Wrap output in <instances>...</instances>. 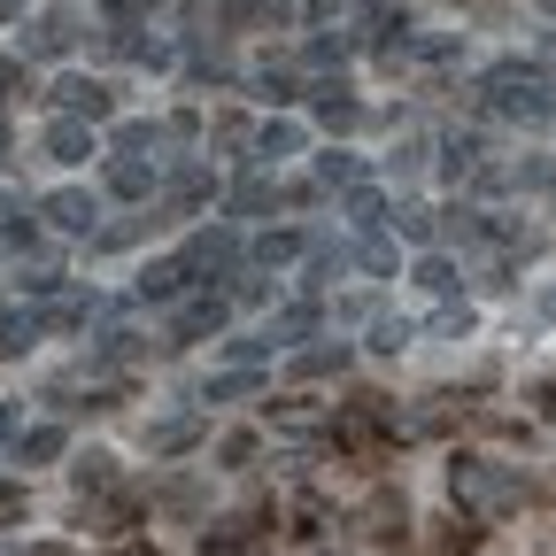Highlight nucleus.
<instances>
[{
  "instance_id": "obj_1",
  "label": "nucleus",
  "mask_w": 556,
  "mask_h": 556,
  "mask_svg": "<svg viewBox=\"0 0 556 556\" xmlns=\"http://www.w3.org/2000/svg\"><path fill=\"white\" fill-rule=\"evenodd\" d=\"M448 495H456L464 518H510V510L526 503V471L486 464V456H456V464H448Z\"/></svg>"
},
{
  "instance_id": "obj_2",
  "label": "nucleus",
  "mask_w": 556,
  "mask_h": 556,
  "mask_svg": "<svg viewBox=\"0 0 556 556\" xmlns=\"http://www.w3.org/2000/svg\"><path fill=\"white\" fill-rule=\"evenodd\" d=\"M479 93H486L495 116H518V124H548L556 116V78H548L541 62H495L479 78Z\"/></svg>"
},
{
  "instance_id": "obj_3",
  "label": "nucleus",
  "mask_w": 556,
  "mask_h": 556,
  "mask_svg": "<svg viewBox=\"0 0 556 556\" xmlns=\"http://www.w3.org/2000/svg\"><path fill=\"white\" fill-rule=\"evenodd\" d=\"M62 116H78V124H101V116H116V86L109 78H54V93H47Z\"/></svg>"
},
{
  "instance_id": "obj_4",
  "label": "nucleus",
  "mask_w": 556,
  "mask_h": 556,
  "mask_svg": "<svg viewBox=\"0 0 556 556\" xmlns=\"http://www.w3.org/2000/svg\"><path fill=\"white\" fill-rule=\"evenodd\" d=\"M186 270H193V278H225V270H240V232H232V225L193 232V240H186Z\"/></svg>"
},
{
  "instance_id": "obj_5",
  "label": "nucleus",
  "mask_w": 556,
  "mask_h": 556,
  "mask_svg": "<svg viewBox=\"0 0 556 556\" xmlns=\"http://www.w3.org/2000/svg\"><path fill=\"white\" fill-rule=\"evenodd\" d=\"M225 317H232V302H225V294H193V302H178V309H170V348L225 332Z\"/></svg>"
},
{
  "instance_id": "obj_6",
  "label": "nucleus",
  "mask_w": 556,
  "mask_h": 556,
  "mask_svg": "<svg viewBox=\"0 0 556 556\" xmlns=\"http://www.w3.org/2000/svg\"><path fill=\"white\" fill-rule=\"evenodd\" d=\"M70 47H78V16H70V9L24 24V62H54V54H70Z\"/></svg>"
},
{
  "instance_id": "obj_7",
  "label": "nucleus",
  "mask_w": 556,
  "mask_h": 556,
  "mask_svg": "<svg viewBox=\"0 0 556 556\" xmlns=\"http://www.w3.org/2000/svg\"><path fill=\"white\" fill-rule=\"evenodd\" d=\"M39 217H47L54 232H93L101 208H93V193H86V186H54V193L39 201Z\"/></svg>"
},
{
  "instance_id": "obj_8",
  "label": "nucleus",
  "mask_w": 556,
  "mask_h": 556,
  "mask_svg": "<svg viewBox=\"0 0 556 556\" xmlns=\"http://www.w3.org/2000/svg\"><path fill=\"white\" fill-rule=\"evenodd\" d=\"M47 332H54L47 309H0V356H31Z\"/></svg>"
},
{
  "instance_id": "obj_9",
  "label": "nucleus",
  "mask_w": 556,
  "mask_h": 556,
  "mask_svg": "<svg viewBox=\"0 0 556 556\" xmlns=\"http://www.w3.org/2000/svg\"><path fill=\"white\" fill-rule=\"evenodd\" d=\"M109 148H116V155H139V163H163V148H170V124L131 116V124H116V131H109Z\"/></svg>"
},
{
  "instance_id": "obj_10",
  "label": "nucleus",
  "mask_w": 556,
  "mask_h": 556,
  "mask_svg": "<svg viewBox=\"0 0 556 556\" xmlns=\"http://www.w3.org/2000/svg\"><path fill=\"white\" fill-rule=\"evenodd\" d=\"M39 155H47V163H86V155H93V124L54 116V124H47V139H39Z\"/></svg>"
},
{
  "instance_id": "obj_11",
  "label": "nucleus",
  "mask_w": 556,
  "mask_h": 556,
  "mask_svg": "<svg viewBox=\"0 0 556 556\" xmlns=\"http://www.w3.org/2000/svg\"><path fill=\"white\" fill-rule=\"evenodd\" d=\"M155 225H170V208H148V217H116V225H101L93 232V255H124V248H139Z\"/></svg>"
},
{
  "instance_id": "obj_12",
  "label": "nucleus",
  "mask_w": 556,
  "mask_h": 556,
  "mask_svg": "<svg viewBox=\"0 0 556 556\" xmlns=\"http://www.w3.org/2000/svg\"><path fill=\"white\" fill-rule=\"evenodd\" d=\"M317 325H325V309H317V302H287V309H270L263 340H270V348H294V340H309Z\"/></svg>"
},
{
  "instance_id": "obj_13",
  "label": "nucleus",
  "mask_w": 556,
  "mask_h": 556,
  "mask_svg": "<svg viewBox=\"0 0 556 556\" xmlns=\"http://www.w3.org/2000/svg\"><path fill=\"white\" fill-rule=\"evenodd\" d=\"M186 278H193L186 255H163V263L139 270V287H131V294H139V302H178V294H186Z\"/></svg>"
},
{
  "instance_id": "obj_14",
  "label": "nucleus",
  "mask_w": 556,
  "mask_h": 556,
  "mask_svg": "<svg viewBox=\"0 0 556 556\" xmlns=\"http://www.w3.org/2000/svg\"><path fill=\"white\" fill-rule=\"evenodd\" d=\"M364 526H371V541H387V548H402L409 541V503L394 495V486H387V495H371V510H364Z\"/></svg>"
},
{
  "instance_id": "obj_15",
  "label": "nucleus",
  "mask_w": 556,
  "mask_h": 556,
  "mask_svg": "<svg viewBox=\"0 0 556 556\" xmlns=\"http://www.w3.org/2000/svg\"><path fill=\"white\" fill-rule=\"evenodd\" d=\"M441 170H448V178H479V170H486V139H479V131H448V139H441Z\"/></svg>"
},
{
  "instance_id": "obj_16",
  "label": "nucleus",
  "mask_w": 556,
  "mask_h": 556,
  "mask_svg": "<svg viewBox=\"0 0 556 556\" xmlns=\"http://www.w3.org/2000/svg\"><path fill=\"white\" fill-rule=\"evenodd\" d=\"M340 217L356 225V232H379L394 208H387V193H379V186H348V193H340Z\"/></svg>"
},
{
  "instance_id": "obj_17",
  "label": "nucleus",
  "mask_w": 556,
  "mask_h": 556,
  "mask_svg": "<svg viewBox=\"0 0 556 556\" xmlns=\"http://www.w3.org/2000/svg\"><path fill=\"white\" fill-rule=\"evenodd\" d=\"M302 148H309V131H302V124H287V116L255 131V163H287V155H302Z\"/></svg>"
},
{
  "instance_id": "obj_18",
  "label": "nucleus",
  "mask_w": 556,
  "mask_h": 556,
  "mask_svg": "<svg viewBox=\"0 0 556 556\" xmlns=\"http://www.w3.org/2000/svg\"><path fill=\"white\" fill-rule=\"evenodd\" d=\"M109 193H116V201H148V193H155V163L116 155V163H109Z\"/></svg>"
},
{
  "instance_id": "obj_19",
  "label": "nucleus",
  "mask_w": 556,
  "mask_h": 556,
  "mask_svg": "<svg viewBox=\"0 0 556 556\" xmlns=\"http://www.w3.org/2000/svg\"><path fill=\"white\" fill-rule=\"evenodd\" d=\"M317 124H325V131H356V124H364V109L348 101V86H340V78H332V86H317Z\"/></svg>"
},
{
  "instance_id": "obj_20",
  "label": "nucleus",
  "mask_w": 556,
  "mask_h": 556,
  "mask_svg": "<svg viewBox=\"0 0 556 556\" xmlns=\"http://www.w3.org/2000/svg\"><path fill=\"white\" fill-rule=\"evenodd\" d=\"M139 356H148V332L139 325H109L101 348H93V364H139Z\"/></svg>"
},
{
  "instance_id": "obj_21",
  "label": "nucleus",
  "mask_w": 556,
  "mask_h": 556,
  "mask_svg": "<svg viewBox=\"0 0 556 556\" xmlns=\"http://www.w3.org/2000/svg\"><path fill=\"white\" fill-rule=\"evenodd\" d=\"M201 441V417H163V426H148V448L155 456H186Z\"/></svg>"
},
{
  "instance_id": "obj_22",
  "label": "nucleus",
  "mask_w": 556,
  "mask_h": 556,
  "mask_svg": "<svg viewBox=\"0 0 556 556\" xmlns=\"http://www.w3.org/2000/svg\"><path fill=\"white\" fill-rule=\"evenodd\" d=\"M387 225H394V240H409V248H433V232H441V225H433V208H417V201H402Z\"/></svg>"
},
{
  "instance_id": "obj_23",
  "label": "nucleus",
  "mask_w": 556,
  "mask_h": 556,
  "mask_svg": "<svg viewBox=\"0 0 556 556\" xmlns=\"http://www.w3.org/2000/svg\"><path fill=\"white\" fill-rule=\"evenodd\" d=\"M70 441H62V426H24L16 433V464H47V456H62Z\"/></svg>"
},
{
  "instance_id": "obj_24",
  "label": "nucleus",
  "mask_w": 556,
  "mask_h": 556,
  "mask_svg": "<svg viewBox=\"0 0 556 556\" xmlns=\"http://www.w3.org/2000/svg\"><path fill=\"white\" fill-rule=\"evenodd\" d=\"M332 371H348V340H332V348H302V356H294V379H332Z\"/></svg>"
},
{
  "instance_id": "obj_25",
  "label": "nucleus",
  "mask_w": 556,
  "mask_h": 556,
  "mask_svg": "<svg viewBox=\"0 0 556 556\" xmlns=\"http://www.w3.org/2000/svg\"><path fill=\"white\" fill-rule=\"evenodd\" d=\"M70 479H78V486H86V495H109V486H116V456H101V448H86L78 464H70Z\"/></svg>"
},
{
  "instance_id": "obj_26",
  "label": "nucleus",
  "mask_w": 556,
  "mask_h": 556,
  "mask_svg": "<svg viewBox=\"0 0 556 556\" xmlns=\"http://www.w3.org/2000/svg\"><path fill=\"white\" fill-rule=\"evenodd\" d=\"M348 263H356V270H371V278H394V263H402V255H394V240H379V232H371V240H356V248H348Z\"/></svg>"
},
{
  "instance_id": "obj_27",
  "label": "nucleus",
  "mask_w": 556,
  "mask_h": 556,
  "mask_svg": "<svg viewBox=\"0 0 556 556\" xmlns=\"http://www.w3.org/2000/svg\"><path fill=\"white\" fill-rule=\"evenodd\" d=\"M263 356H278V348H270L263 332H240V340H225V371H255Z\"/></svg>"
},
{
  "instance_id": "obj_28",
  "label": "nucleus",
  "mask_w": 556,
  "mask_h": 556,
  "mask_svg": "<svg viewBox=\"0 0 556 556\" xmlns=\"http://www.w3.org/2000/svg\"><path fill=\"white\" fill-rule=\"evenodd\" d=\"M302 248H309L302 232H263V240H255V263H263V270H278V263H294Z\"/></svg>"
},
{
  "instance_id": "obj_29",
  "label": "nucleus",
  "mask_w": 556,
  "mask_h": 556,
  "mask_svg": "<svg viewBox=\"0 0 556 556\" xmlns=\"http://www.w3.org/2000/svg\"><path fill=\"white\" fill-rule=\"evenodd\" d=\"M255 93H263V101H294V93H302V78H294L287 62H263V70H255Z\"/></svg>"
},
{
  "instance_id": "obj_30",
  "label": "nucleus",
  "mask_w": 556,
  "mask_h": 556,
  "mask_svg": "<svg viewBox=\"0 0 556 556\" xmlns=\"http://www.w3.org/2000/svg\"><path fill=\"white\" fill-rule=\"evenodd\" d=\"M409 340H417V325H409V317H371V348H379V356H402Z\"/></svg>"
},
{
  "instance_id": "obj_31",
  "label": "nucleus",
  "mask_w": 556,
  "mask_h": 556,
  "mask_svg": "<svg viewBox=\"0 0 556 556\" xmlns=\"http://www.w3.org/2000/svg\"><path fill=\"white\" fill-rule=\"evenodd\" d=\"M417 287H426V294H456V287H464V270H456L448 255H426V263H417Z\"/></svg>"
},
{
  "instance_id": "obj_32",
  "label": "nucleus",
  "mask_w": 556,
  "mask_h": 556,
  "mask_svg": "<svg viewBox=\"0 0 556 556\" xmlns=\"http://www.w3.org/2000/svg\"><path fill=\"white\" fill-rule=\"evenodd\" d=\"M255 387H263V379H255V371H217V379H208V387H201V394H208V402H248V394H255Z\"/></svg>"
},
{
  "instance_id": "obj_33",
  "label": "nucleus",
  "mask_w": 556,
  "mask_h": 556,
  "mask_svg": "<svg viewBox=\"0 0 556 556\" xmlns=\"http://www.w3.org/2000/svg\"><path fill=\"white\" fill-rule=\"evenodd\" d=\"M471 548H479V526H448V533H433L426 556H471Z\"/></svg>"
},
{
  "instance_id": "obj_34",
  "label": "nucleus",
  "mask_w": 556,
  "mask_h": 556,
  "mask_svg": "<svg viewBox=\"0 0 556 556\" xmlns=\"http://www.w3.org/2000/svg\"><path fill=\"white\" fill-rule=\"evenodd\" d=\"M387 170L394 178H417V170H426V139H402V148L387 155Z\"/></svg>"
},
{
  "instance_id": "obj_35",
  "label": "nucleus",
  "mask_w": 556,
  "mask_h": 556,
  "mask_svg": "<svg viewBox=\"0 0 556 556\" xmlns=\"http://www.w3.org/2000/svg\"><path fill=\"white\" fill-rule=\"evenodd\" d=\"M348 54H356V39H348V31H340V39L317 31V39H309V62H348Z\"/></svg>"
},
{
  "instance_id": "obj_36",
  "label": "nucleus",
  "mask_w": 556,
  "mask_h": 556,
  "mask_svg": "<svg viewBox=\"0 0 556 556\" xmlns=\"http://www.w3.org/2000/svg\"><path fill=\"white\" fill-rule=\"evenodd\" d=\"M317 178L325 186H356V155H317Z\"/></svg>"
},
{
  "instance_id": "obj_37",
  "label": "nucleus",
  "mask_w": 556,
  "mask_h": 556,
  "mask_svg": "<svg viewBox=\"0 0 556 556\" xmlns=\"http://www.w3.org/2000/svg\"><path fill=\"white\" fill-rule=\"evenodd\" d=\"M433 332H448V340H471V309H464V302H448V309L433 317Z\"/></svg>"
},
{
  "instance_id": "obj_38",
  "label": "nucleus",
  "mask_w": 556,
  "mask_h": 556,
  "mask_svg": "<svg viewBox=\"0 0 556 556\" xmlns=\"http://www.w3.org/2000/svg\"><path fill=\"white\" fill-rule=\"evenodd\" d=\"M217 456H225V471H240V464L255 456V433H225V448H217Z\"/></svg>"
},
{
  "instance_id": "obj_39",
  "label": "nucleus",
  "mask_w": 556,
  "mask_h": 556,
  "mask_svg": "<svg viewBox=\"0 0 556 556\" xmlns=\"http://www.w3.org/2000/svg\"><path fill=\"white\" fill-rule=\"evenodd\" d=\"M217 148H255V131L240 116H217Z\"/></svg>"
},
{
  "instance_id": "obj_40",
  "label": "nucleus",
  "mask_w": 556,
  "mask_h": 556,
  "mask_svg": "<svg viewBox=\"0 0 556 556\" xmlns=\"http://www.w3.org/2000/svg\"><path fill=\"white\" fill-rule=\"evenodd\" d=\"M232 208H240V217H255V208H270V186H255V178H248V186L232 193Z\"/></svg>"
},
{
  "instance_id": "obj_41",
  "label": "nucleus",
  "mask_w": 556,
  "mask_h": 556,
  "mask_svg": "<svg viewBox=\"0 0 556 556\" xmlns=\"http://www.w3.org/2000/svg\"><path fill=\"white\" fill-rule=\"evenodd\" d=\"M16 86H24V62H16V54H0V101H9Z\"/></svg>"
},
{
  "instance_id": "obj_42",
  "label": "nucleus",
  "mask_w": 556,
  "mask_h": 556,
  "mask_svg": "<svg viewBox=\"0 0 556 556\" xmlns=\"http://www.w3.org/2000/svg\"><path fill=\"white\" fill-rule=\"evenodd\" d=\"M24 426H16V402H0V441H16Z\"/></svg>"
},
{
  "instance_id": "obj_43",
  "label": "nucleus",
  "mask_w": 556,
  "mask_h": 556,
  "mask_svg": "<svg viewBox=\"0 0 556 556\" xmlns=\"http://www.w3.org/2000/svg\"><path fill=\"white\" fill-rule=\"evenodd\" d=\"M201 556H240V548H232V541H208V548H201Z\"/></svg>"
},
{
  "instance_id": "obj_44",
  "label": "nucleus",
  "mask_w": 556,
  "mask_h": 556,
  "mask_svg": "<svg viewBox=\"0 0 556 556\" xmlns=\"http://www.w3.org/2000/svg\"><path fill=\"white\" fill-rule=\"evenodd\" d=\"M541 409H548V417H556V379H548V387H541Z\"/></svg>"
},
{
  "instance_id": "obj_45",
  "label": "nucleus",
  "mask_w": 556,
  "mask_h": 556,
  "mask_svg": "<svg viewBox=\"0 0 556 556\" xmlns=\"http://www.w3.org/2000/svg\"><path fill=\"white\" fill-rule=\"evenodd\" d=\"M9 16H16V0H0V24H9Z\"/></svg>"
},
{
  "instance_id": "obj_46",
  "label": "nucleus",
  "mask_w": 556,
  "mask_h": 556,
  "mask_svg": "<svg viewBox=\"0 0 556 556\" xmlns=\"http://www.w3.org/2000/svg\"><path fill=\"white\" fill-rule=\"evenodd\" d=\"M541 495H556V471H548V479H541Z\"/></svg>"
},
{
  "instance_id": "obj_47",
  "label": "nucleus",
  "mask_w": 556,
  "mask_h": 556,
  "mask_svg": "<svg viewBox=\"0 0 556 556\" xmlns=\"http://www.w3.org/2000/svg\"><path fill=\"white\" fill-rule=\"evenodd\" d=\"M0 163H9V131H0Z\"/></svg>"
},
{
  "instance_id": "obj_48",
  "label": "nucleus",
  "mask_w": 556,
  "mask_h": 556,
  "mask_svg": "<svg viewBox=\"0 0 556 556\" xmlns=\"http://www.w3.org/2000/svg\"><path fill=\"white\" fill-rule=\"evenodd\" d=\"M116 556H148V548H116Z\"/></svg>"
}]
</instances>
